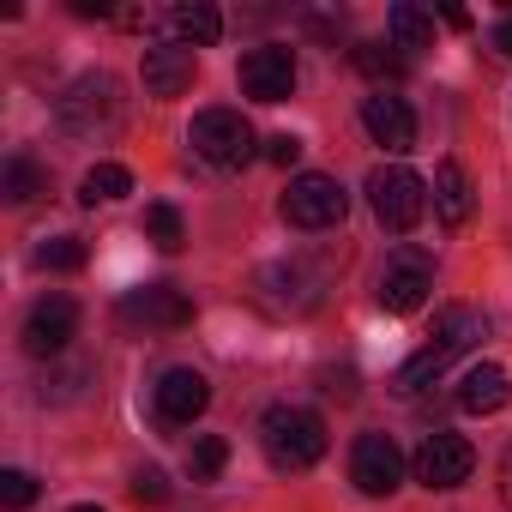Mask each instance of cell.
Returning a JSON list of instances; mask_svg holds the SVG:
<instances>
[{"mask_svg": "<svg viewBox=\"0 0 512 512\" xmlns=\"http://www.w3.org/2000/svg\"><path fill=\"white\" fill-rule=\"evenodd\" d=\"M55 121L73 139H109L127 121V97L115 73H79L61 97H55Z\"/></svg>", "mask_w": 512, "mask_h": 512, "instance_id": "obj_1", "label": "cell"}, {"mask_svg": "<svg viewBox=\"0 0 512 512\" xmlns=\"http://www.w3.org/2000/svg\"><path fill=\"white\" fill-rule=\"evenodd\" d=\"M260 446L278 470H314L326 458V422L302 404H272L260 416Z\"/></svg>", "mask_w": 512, "mask_h": 512, "instance_id": "obj_2", "label": "cell"}, {"mask_svg": "<svg viewBox=\"0 0 512 512\" xmlns=\"http://www.w3.org/2000/svg\"><path fill=\"white\" fill-rule=\"evenodd\" d=\"M368 205H374L380 229L410 235V229L422 223V211H428V181H422L416 169H404V163H380V169L368 175Z\"/></svg>", "mask_w": 512, "mask_h": 512, "instance_id": "obj_3", "label": "cell"}, {"mask_svg": "<svg viewBox=\"0 0 512 512\" xmlns=\"http://www.w3.org/2000/svg\"><path fill=\"white\" fill-rule=\"evenodd\" d=\"M187 145L211 169H247L253 163V127L241 121V109H199L187 127Z\"/></svg>", "mask_w": 512, "mask_h": 512, "instance_id": "obj_4", "label": "cell"}, {"mask_svg": "<svg viewBox=\"0 0 512 512\" xmlns=\"http://www.w3.org/2000/svg\"><path fill=\"white\" fill-rule=\"evenodd\" d=\"M350 211V193L332 175H296L284 187V223L290 229H338Z\"/></svg>", "mask_w": 512, "mask_h": 512, "instance_id": "obj_5", "label": "cell"}, {"mask_svg": "<svg viewBox=\"0 0 512 512\" xmlns=\"http://www.w3.org/2000/svg\"><path fill=\"white\" fill-rule=\"evenodd\" d=\"M434 290V260L422 247H398L392 260L380 266V308L386 314H416Z\"/></svg>", "mask_w": 512, "mask_h": 512, "instance_id": "obj_6", "label": "cell"}, {"mask_svg": "<svg viewBox=\"0 0 512 512\" xmlns=\"http://www.w3.org/2000/svg\"><path fill=\"white\" fill-rule=\"evenodd\" d=\"M470 470H476V446L452 428H434L416 446V482L422 488H458V482H470Z\"/></svg>", "mask_w": 512, "mask_h": 512, "instance_id": "obj_7", "label": "cell"}, {"mask_svg": "<svg viewBox=\"0 0 512 512\" xmlns=\"http://www.w3.org/2000/svg\"><path fill=\"white\" fill-rule=\"evenodd\" d=\"M151 404H157V422H163V428H187V422L205 416L211 380H205L199 368H169V374L151 386Z\"/></svg>", "mask_w": 512, "mask_h": 512, "instance_id": "obj_8", "label": "cell"}, {"mask_svg": "<svg viewBox=\"0 0 512 512\" xmlns=\"http://www.w3.org/2000/svg\"><path fill=\"white\" fill-rule=\"evenodd\" d=\"M235 79H241V91L253 97V103H284L290 91H296V55L290 49H247L241 55V67H235Z\"/></svg>", "mask_w": 512, "mask_h": 512, "instance_id": "obj_9", "label": "cell"}, {"mask_svg": "<svg viewBox=\"0 0 512 512\" xmlns=\"http://www.w3.org/2000/svg\"><path fill=\"white\" fill-rule=\"evenodd\" d=\"M350 482L362 494H392L404 482V452L392 446V434H362L350 446Z\"/></svg>", "mask_w": 512, "mask_h": 512, "instance_id": "obj_10", "label": "cell"}, {"mask_svg": "<svg viewBox=\"0 0 512 512\" xmlns=\"http://www.w3.org/2000/svg\"><path fill=\"white\" fill-rule=\"evenodd\" d=\"M79 332V302L73 296H43L31 314H25V350L31 356H61Z\"/></svg>", "mask_w": 512, "mask_h": 512, "instance_id": "obj_11", "label": "cell"}, {"mask_svg": "<svg viewBox=\"0 0 512 512\" xmlns=\"http://www.w3.org/2000/svg\"><path fill=\"white\" fill-rule=\"evenodd\" d=\"M121 320L157 326V332H181V326H193V302L181 290H169V284H145V290L121 296Z\"/></svg>", "mask_w": 512, "mask_h": 512, "instance_id": "obj_12", "label": "cell"}, {"mask_svg": "<svg viewBox=\"0 0 512 512\" xmlns=\"http://www.w3.org/2000/svg\"><path fill=\"white\" fill-rule=\"evenodd\" d=\"M362 127H368V139L374 145H386L392 157H404L410 145H416V115H410V103L404 97H362Z\"/></svg>", "mask_w": 512, "mask_h": 512, "instance_id": "obj_13", "label": "cell"}, {"mask_svg": "<svg viewBox=\"0 0 512 512\" xmlns=\"http://www.w3.org/2000/svg\"><path fill=\"white\" fill-rule=\"evenodd\" d=\"M260 290H266L272 308H290V314H314V308H320V278H314L308 266H296V260L266 266V272H260Z\"/></svg>", "mask_w": 512, "mask_h": 512, "instance_id": "obj_14", "label": "cell"}, {"mask_svg": "<svg viewBox=\"0 0 512 512\" xmlns=\"http://www.w3.org/2000/svg\"><path fill=\"white\" fill-rule=\"evenodd\" d=\"M151 25H157L169 43H181V49H211V43L223 37V13L205 7V0H193V7H169V13H151Z\"/></svg>", "mask_w": 512, "mask_h": 512, "instance_id": "obj_15", "label": "cell"}, {"mask_svg": "<svg viewBox=\"0 0 512 512\" xmlns=\"http://www.w3.org/2000/svg\"><path fill=\"white\" fill-rule=\"evenodd\" d=\"M145 91L151 97H181L187 85H193V73H199V61H193V49H181V43H157V49H145Z\"/></svg>", "mask_w": 512, "mask_h": 512, "instance_id": "obj_16", "label": "cell"}, {"mask_svg": "<svg viewBox=\"0 0 512 512\" xmlns=\"http://www.w3.org/2000/svg\"><path fill=\"white\" fill-rule=\"evenodd\" d=\"M506 398H512V380L494 362H476L464 374V386H458V410L464 416H494V410H506Z\"/></svg>", "mask_w": 512, "mask_h": 512, "instance_id": "obj_17", "label": "cell"}, {"mask_svg": "<svg viewBox=\"0 0 512 512\" xmlns=\"http://www.w3.org/2000/svg\"><path fill=\"white\" fill-rule=\"evenodd\" d=\"M482 338H488V314H482V308H464V302L440 308V320H434V344H446L452 356H464V350H476Z\"/></svg>", "mask_w": 512, "mask_h": 512, "instance_id": "obj_18", "label": "cell"}, {"mask_svg": "<svg viewBox=\"0 0 512 512\" xmlns=\"http://www.w3.org/2000/svg\"><path fill=\"white\" fill-rule=\"evenodd\" d=\"M452 362H458V356H452L446 344H422V350H416V356L392 374V392H398V398H422V392H428V386L452 368Z\"/></svg>", "mask_w": 512, "mask_h": 512, "instance_id": "obj_19", "label": "cell"}, {"mask_svg": "<svg viewBox=\"0 0 512 512\" xmlns=\"http://www.w3.org/2000/svg\"><path fill=\"white\" fill-rule=\"evenodd\" d=\"M434 217H440L446 229H464V223H470V181H464V169H458L452 157L434 169Z\"/></svg>", "mask_w": 512, "mask_h": 512, "instance_id": "obj_20", "label": "cell"}, {"mask_svg": "<svg viewBox=\"0 0 512 512\" xmlns=\"http://www.w3.org/2000/svg\"><path fill=\"white\" fill-rule=\"evenodd\" d=\"M127 193H133L127 163H91L85 181H79V205H109V199H127Z\"/></svg>", "mask_w": 512, "mask_h": 512, "instance_id": "obj_21", "label": "cell"}, {"mask_svg": "<svg viewBox=\"0 0 512 512\" xmlns=\"http://www.w3.org/2000/svg\"><path fill=\"white\" fill-rule=\"evenodd\" d=\"M386 31L398 49H428L434 43V13H422L416 0H398V7L386 13Z\"/></svg>", "mask_w": 512, "mask_h": 512, "instance_id": "obj_22", "label": "cell"}, {"mask_svg": "<svg viewBox=\"0 0 512 512\" xmlns=\"http://www.w3.org/2000/svg\"><path fill=\"white\" fill-rule=\"evenodd\" d=\"M0 193H7L13 205H25V199H37V193H43V169H37V157H25V151H13V157H7V175H0Z\"/></svg>", "mask_w": 512, "mask_h": 512, "instance_id": "obj_23", "label": "cell"}, {"mask_svg": "<svg viewBox=\"0 0 512 512\" xmlns=\"http://www.w3.org/2000/svg\"><path fill=\"white\" fill-rule=\"evenodd\" d=\"M350 61H356V73H368L374 85L404 79V55H398V49H386V43H356V49H350Z\"/></svg>", "mask_w": 512, "mask_h": 512, "instance_id": "obj_24", "label": "cell"}, {"mask_svg": "<svg viewBox=\"0 0 512 512\" xmlns=\"http://www.w3.org/2000/svg\"><path fill=\"white\" fill-rule=\"evenodd\" d=\"M223 464H229V440H223V434H199V440H193V452H187L193 482H217V476H223Z\"/></svg>", "mask_w": 512, "mask_h": 512, "instance_id": "obj_25", "label": "cell"}, {"mask_svg": "<svg viewBox=\"0 0 512 512\" xmlns=\"http://www.w3.org/2000/svg\"><path fill=\"white\" fill-rule=\"evenodd\" d=\"M145 235H151L163 253H175V247L187 241V223H181V211H175V205H145Z\"/></svg>", "mask_w": 512, "mask_h": 512, "instance_id": "obj_26", "label": "cell"}, {"mask_svg": "<svg viewBox=\"0 0 512 512\" xmlns=\"http://www.w3.org/2000/svg\"><path fill=\"white\" fill-rule=\"evenodd\" d=\"M37 266H43V272H79V266H85V241H79V235L43 241V247H37Z\"/></svg>", "mask_w": 512, "mask_h": 512, "instance_id": "obj_27", "label": "cell"}, {"mask_svg": "<svg viewBox=\"0 0 512 512\" xmlns=\"http://www.w3.org/2000/svg\"><path fill=\"white\" fill-rule=\"evenodd\" d=\"M37 500V476L31 470H0V506L7 512H25Z\"/></svg>", "mask_w": 512, "mask_h": 512, "instance_id": "obj_28", "label": "cell"}, {"mask_svg": "<svg viewBox=\"0 0 512 512\" xmlns=\"http://www.w3.org/2000/svg\"><path fill=\"white\" fill-rule=\"evenodd\" d=\"M133 500H139V506H163V500H169V476H163L157 464H139V470H133Z\"/></svg>", "mask_w": 512, "mask_h": 512, "instance_id": "obj_29", "label": "cell"}, {"mask_svg": "<svg viewBox=\"0 0 512 512\" xmlns=\"http://www.w3.org/2000/svg\"><path fill=\"white\" fill-rule=\"evenodd\" d=\"M266 163H278V169H296V163H302V139H296V133H278V139H266Z\"/></svg>", "mask_w": 512, "mask_h": 512, "instance_id": "obj_30", "label": "cell"}, {"mask_svg": "<svg viewBox=\"0 0 512 512\" xmlns=\"http://www.w3.org/2000/svg\"><path fill=\"white\" fill-rule=\"evenodd\" d=\"M326 392H332V398H356V374H350V368H344V374H326Z\"/></svg>", "mask_w": 512, "mask_h": 512, "instance_id": "obj_31", "label": "cell"}, {"mask_svg": "<svg viewBox=\"0 0 512 512\" xmlns=\"http://www.w3.org/2000/svg\"><path fill=\"white\" fill-rule=\"evenodd\" d=\"M494 55H506V61H512V13L494 25Z\"/></svg>", "mask_w": 512, "mask_h": 512, "instance_id": "obj_32", "label": "cell"}, {"mask_svg": "<svg viewBox=\"0 0 512 512\" xmlns=\"http://www.w3.org/2000/svg\"><path fill=\"white\" fill-rule=\"evenodd\" d=\"M500 500H506V512H512V446H506V464H500Z\"/></svg>", "mask_w": 512, "mask_h": 512, "instance_id": "obj_33", "label": "cell"}, {"mask_svg": "<svg viewBox=\"0 0 512 512\" xmlns=\"http://www.w3.org/2000/svg\"><path fill=\"white\" fill-rule=\"evenodd\" d=\"M73 13H79V19H109L103 0H73Z\"/></svg>", "mask_w": 512, "mask_h": 512, "instance_id": "obj_34", "label": "cell"}, {"mask_svg": "<svg viewBox=\"0 0 512 512\" xmlns=\"http://www.w3.org/2000/svg\"><path fill=\"white\" fill-rule=\"evenodd\" d=\"M67 512H103V506H67Z\"/></svg>", "mask_w": 512, "mask_h": 512, "instance_id": "obj_35", "label": "cell"}]
</instances>
